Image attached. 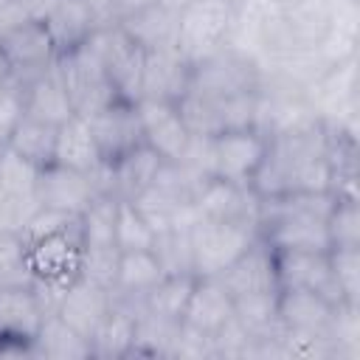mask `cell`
I'll return each instance as SVG.
<instances>
[{
    "label": "cell",
    "instance_id": "obj_1",
    "mask_svg": "<svg viewBox=\"0 0 360 360\" xmlns=\"http://www.w3.org/2000/svg\"><path fill=\"white\" fill-rule=\"evenodd\" d=\"M304 96L329 132L357 138V56L326 68L304 87Z\"/></svg>",
    "mask_w": 360,
    "mask_h": 360
},
{
    "label": "cell",
    "instance_id": "obj_2",
    "mask_svg": "<svg viewBox=\"0 0 360 360\" xmlns=\"http://www.w3.org/2000/svg\"><path fill=\"white\" fill-rule=\"evenodd\" d=\"M259 225L248 219H202L191 228L194 276H222L253 242Z\"/></svg>",
    "mask_w": 360,
    "mask_h": 360
},
{
    "label": "cell",
    "instance_id": "obj_3",
    "mask_svg": "<svg viewBox=\"0 0 360 360\" xmlns=\"http://www.w3.org/2000/svg\"><path fill=\"white\" fill-rule=\"evenodd\" d=\"M236 0H188L177 17L174 48L194 65L222 48H228V34L233 25Z\"/></svg>",
    "mask_w": 360,
    "mask_h": 360
},
{
    "label": "cell",
    "instance_id": "obj_4",
    "mask_svg": "<svg viewBox=\"0 0 360 360\" xmlns=\"http://www.w3.org/2000/svg\"><path fill=\"white\" fill-rule=\"evenodd\" d=\"M267 149L270 138L256 127L214 132V177L250 186Z\"/></svg>",
    "mask_w": 360,
    "mask_h": 360
},
{
    "label": "cell",
    "instance_id": "obj_5",
    "mask_svg": "<svg viewBox=\"0 0 360 360\" xmlns=\"http://www.w3.org/2000/svg\"><path fill=\"white\" fill-rule=\"evenodd\" d=\"M250 87H259V70L250 59L239 56L231 48H222L219 53L191 65L188 93H197L208 101H219L231 93L250 90Z\"/></svg>",
    "mask_w": 360,
    "mask_h": 360
},
{
    "label": "cell",
    "instance_id": "obj_6",
    "mask_svg": "<svg viewBox=\"0 0 360 360\" xmlns=\"http://www.w3.org/2000/svg\"><path fill=\"white\" fill-rule=\"evenodd\" d=\"M132 104H135L143 143L149 149H155L163 160H177L191 138L177 104L163 101V98H146V96L135 98Z\"/></svg>",
    "mask_w": 360,
    "mask_h": 360
},
{
    "label": "cell",
    "instance_id": "obj_7",
    "mask_svg": "<svg viewBox=\"0 0 360 360\" xmlns=\"http://www.w3.org/2000/svg\"><path fill=\"white\" fill-rule=\"evenodd\" d=\"M276 276L278 290H312L332 304H343L335 287L329 250H276Z\"/></svg>",
    "mask_w": 360,
    "mask_h": 360
},
{
    "label": "cell",
    "instance_id": "obj_8",
    "mask_svg": "<svg viewBox=\"0 0 360 360\" xmlns=\"http://www.w3.org/2000/svg\"><path fill=\"white\" fill-rule=\"evenodd\" d=\"M98 194L101 191H98L93 174H87V172H76V169H68L59 163H48L39 172L37 202L45 208H56V211L79 217Z\"/></svg>",
    "mask_w": 360,
    "mask_h": 360
},
{
    "label": "cell",
    "instance_id": "obj_9",
    "mask_svg": "<svg viewBox=\"0 0 360 360\" xmlns=\"http://www.w3.org/2000/svg\"><path fill=\"white\" fill-rule=\"evenodd\" d=\"M0 51L6 53L17 82H25V79L48 70L59 56L53 39H51V31L42 20H31L25 25L14 28L11 34H6L0 39Z\"/></svg>",
    "mask_w": 360,
    "mask_h": 360
},
{
    "label": "cell",
    "instance_id": "obj_10",
    "mask_svg": "<svg viewBox=\"0 0 360 360\" xmlns=\"http://www.w3.org/2000/svg\"><path fill=\"white\" fill-rule=\"evenodd\" d=\"M188 84H191V62L174 45L158 48V51H143L141 96L177 104L188 93Z\"/></svg>",
    "mask_w": 360,
    "mask_h": 360
},
{
    "label": "cell",
    "instance_id": "obj_11",
    "mask_svg": "<svg viewBox=\"0 0 360 360\" xmlns=\"http://www.w3.org/2000/svg\"><path fill=\"white\" fill-rule=\"evenodd\" d=\"M191 200L200 219H248L259 225V194L245 183L208 177Z\"/></svg>",
    "mask_w": 360,
    "mask_h": 360
},
{
    "label": "cell",
    "instance_id": "obj_12",
    "mask_svg": "<svg viewBox=\"0 0 360 360\" xmlns=\"http://www.w3.org/2000/svg\"><path fill=\"white\" fill-rule=\"evenodd\" d=\"M112 298H115L112 290H107V287H101V284H93V281L76 276V278L65 287V292H62V298H59V304H56L53 312H56L68 326H73L82 338L90 340V338L96 335L98 323L104 321V315L110 312Z\"/></svg>",
    "mask_w": 360,
    "mask_h": 360
},
{
    "label": "cell",
    "instance_id": "obj_13",
    "mask_svg": "<svg viewBox=\"0 0 360 360\" xmlns=\"http://www.w3.org/2000/svg\"><path fill=\"white\" fill-rule=\"evenodd\" d=\"M28 250H31V267L37 281L70 284L79 276V259H82L79 225L73 231H59V233L34 239L28 242Z\"/></svg>",
    "mask_w": 360,
    "mask_h": 360
},
{
    "label": "cell",
    "instance_id": "obj_14",
    "mask_svg": "<svg viewBox=\"0 0 360 360\" xmlns=\"http://www.w3.org/2000/svg\"><path fill=\"white\" fill-rule=\"evenodd\" d=\"M90 129L96 135V143L101 149V158L110 163L115 158H121L124 152L135 149L138 143H143V135H141V124H138V115H135V104L132 101H112L107 104L104 110L93 112L90 118Z\"/></svg>",
    "mask_w": 360,
    "mask_h": 360
},
{
    "label": "cell",
    "instance_id": "obj_15",
    "mask_svg": "<svg viewBox=\"0 0 360 360\" xmlns=\"http://www.w3.org/2000/svg\"><path fill=\"white\" fill-rule=\"evenodd\" d=\"M22 98H25V115L51 127H62L68 118L76 115L73 98L65 82L59 79V73L53 70V65L22 82Z\"/></svg>",
    "mask_w": 360,
    "mask_h": 360
},
{
    "label": "cell",
    "instance_id": "obj_16",
    "mask_svg": "<svg viewBox=\"0 0 360 360\" xmlns=\"http://www.w3.org/2000/svg\"><path fill=\"white\" fill-rule=\"evenodd\" d=\"M222 284L231 290V295H245V292H270L278 290V276H276V250L259 236L222 276Z\"/></svg>",
    "mask_w": 360,
    "mask_h": 360
},
{
    "label": "cell",
    "instance_id": "obj_17",
    "mask_svg": "<svg viewBox=\"0 0 360 360\" xmlns=\"http://www.w3.org/2000/svg\"><path fill=\"white\" fill-rule=\"evenodd\" d=\"M177 17L180 8L166 6V3H146L132 8L118 20L124 34L141 48V51H158L174 45L177 37Z\"/></svg>",
    "mask_w": 360,
    "mask_h": 360
},
{
    "label": "cell",
    "instance_id": "obj_18",
    "mask_svg": "<svg viewBox=\"0 0 360 360\" xmlns=\"http://www.w3.org/2000/svg\"><path fill=\"white\" fill-rule=\"evenodd\" d=\"M231 315H233V295L222 284V278L219 276H197L194 290L186 304V312H183V323H188L205 335H214Z\"/></svg>",
    "mask_w": 360,
    "mask_h": 360
},
{
    "label": "cell",
    "instance_id": "obj_19",
    "mask_svg": "<svg viewBox=\"0 0 360 360\" xmlns=\"http://www.w3.org/2000/svg\"><path fill=\"white\" fill-rule=\"evenodd\" d=\"M48 309L42 307L34 287L0 290V340L34 343Z\"/></svg>",
    "mask_w": 360,
    "mask_h": 360
},
{
    "label": "cell",
    "instance_id": "obj_20",
    "mask_svg": "<svg viewBox=\"0 0 360 360\" xmlns=\"http://www.w3.org/2000/svg\"><path fill=\"white\" fill-rule=\"evenodd\" d=\"M160 163H163V158L155 149H149L146 143H138L135 149L110 160L107 163L110 194L118 197V200H135L141 191H146L155 183V174H158Z\"/></svg>",
    "mask_w": 360,
    "mask_h": 360
},
{
    "label": "cell",
    "instance_id": "obj_21",
    "mask_svg": "<svg viewBox=\"0 0 360 360\" xmlns=\"http://www.w3.org/2000/svg\"><path fill=\"white\" fill-rule=\"evenodd\" d=\"M259 236L273 250H332L326 219L276 217L259 225Z\"/></svg>",
    "mask_w": 360,
    "mask_h": 360
},
{
    "label": "cell",
    "instance_id": "obj_22",
    "mask_svg": "<svg viewBox=\"0 0 360 360\" xmlns=\"http://www.w3.org/2000/svg\"><path fill=\"white\" fill-rule=\"evenodd\" d=\"M51 31V39L59 53L82 45L101 22L90 6V0H53L42 17Z\"/></svg>",
    "mask_w": 360,
    "mask_h": 360
},
{
    "label": "cell",
    "instance_id": "obj_23",
    "mask_svg": "<svg viewBox=\"0 0 360 360\" xmlns=\"http://www.w3.org/2000/svg\"><path fill=\"white\" fill-rule=\"evenodd\" d=\"M53 163L68 166V169H76V172H87V174H93L104 163L101 149L96 143V135L90 129V121L84 115L76 112L62 127H56Z\"/></svg>",
    "mask_w": 360,
    "mask_h": 360
},
{
    "label": "cell",
    "instance_id": "obj_24",
    "mask_svg": "<svg viewBox=\"0 0 360 360\" xmlns=\"http://www.w3.org/2000/svg\"><path fill=\"white\" fill-rule=\"evenodd\" d=\"M135 326H138V304L112 298L110 312L98 323L96 335L90 338L93 357H132L135 346Z\"/></svg>",
    "mask_w": 360,
    "mask_h": 360
},
{
    "label": "cell",
    "instance_id": "obj_25",
    "mask_svg": "<svg viewBox=\"0 0 360 360\" xmlns=\"http://www.w3.org/2000/svg\"><path fill=\"white\" fill-rule=\"evenodd\" d=\"M329 298L312 290H278V323L292 332H326L335 315Z\"/></svg>",
    "mask_w": 360,
    "mask_h": 360
},
{
    "label": "cell",
    "instance_id": "obj_26",
    "mask_svg": "<svg viewBox=\"0 0 360 360\" xmlns=\"http://www.w3.org/2000/svg\"><path fill=\"white\" fill-rule=\"evenodd\" d=\"M166 276L155 250H127L118 256V273L112 284V295L141 304V298Z\"/></svg>",
    "mask_w": 360,
    "mask_h": 360
},
{
    "label": "cell",
    "instance_id": "obj_27",
    "mask_svg": "<svg viewBox=\"0 0 360 360\" xmlns=\"http://www.w3.org/2000/svg\"><path fill=\"white\" fill-rule=\"evenodd\" d=\"M34 354L37 357H53V360H82L93 357L90 340L82 338L73 326H68L56 312H48L39 332L34 335Z\"/></svg>",
    "mask_w": 360,
    "mask_h": 360
},
{
    "label": "cell",
    "instance_id": "obj_28",
    "mask_svg": "<svg viewBox=\"0 0 360 360\" xmlns=\"http://www.w3.org/2000/svg\"><path fill=\"white\" fill-rule=\"evenodd\" d=\"M194 281L197 276L194 273H166L143 298H141V309L152 312V315H160V318H169V321H183V312H186V304H188V295L194 290Z\"/></svg>",
    "mask_w": 360,
    "mask_h": 360
},
{
    "label": "cell",
    "instance_id": "obj_29",
    "mask_svg": "<svg viewBox=\"0 0 360 360\" xmlns=\"http://www.w3.org/2000/svg\"><path fill=\"white\" fill-rule=\"evenodd\" d=\"M233 315L239 318V323L253 338H264V335L281 332V323H278V290L233 295Z\"/></svg>",
    "mask_w": 360,
    "mask_h": 360
},
{
    "label": "cell",
    "instance_id": "obj_30",
    "mask_svg": "<svg viewBox=\"0 0 360 360\" xmlns=\"http://www.w3.org/2000/svg\"><path fill=\"white\" fill-rule=\"evenodd\" d=\"M115 208L118 197L98 194L82 214H79V242L84 248H115Z\"/></svg>",
    "mask_w": 360,
    "mask_h": 360
},
{
    "label": "cell",
    "instance_id": "obj_31",
    "mask_svg": "<svg viewBox=\"0 0 360 360\" xmlns=\"http://www.w3.org/2000/svg\"><path fill=\"white\" fill-rule=\"evenodd\" d=\"M53 143H56V127L25 115L17 124V129L11 132L6 146L14 149L17 155L28 158L37 166H48V163H53Z\"/></svg>",
    "mask_w": 360,
    "mask_h": 360
},
{
    "label": "cell",
    "instance_id": "obj_32",
    "mask_svg": "<svg viewBox=\"0 0 360 360\" xmlns=\"http://www.w3.org/2000/svg\"><path fill=\"white\" fill-rule=\"evenodd\" d=\"M180 321H169L160 315H152L138 307V326H135V346L132 354H149V357H172L174 338H177Z\"/></svg>",
    "mask_w": 360,
    "mask_h": 360
},
{
    "label": "cell",
    "instance_id": "obj_33",
    "mask_svg": "<svg viewBox=\"0 0 360 360\" xmlns=\"http://www.w3.org/2000/svg\"><path fill=\"white\" fill-rule=\"evenodd\" d=\"M34 281L28 242L20 233H0V290L34 287Z\"/></svg>",
    "mask_w": 360,
    "mask_h": 360
},
{
    "label": "cell",
    "instance_id": "obj_34",
    "mask_svg": "<svg viewBox=\"0 0 360 360\" xmlns=\"http://www.w3.org/2000/svg\"><path fill=\"white\" fill-rule=\"evenodd\" d=\"M115 248L121 253L155 248L152 225L143 219V214L129 200H118V208H115Z\"/></svg>",
    "mask_w": 360,
    "mask_h": 360
},
{
    "label": "cell",
    "instance_id": "obj_35",
    "mask_svg": "<svg viewBox=\"0 0 360 360\" xmlns=\"http://www.w3.org/2000/svg\"><path fill=\"white\" fill-rule=\"evenodd\" d=\"M42 166L31 163L28 158L17 155L14 149L0 152V188L8 197H37V183H39Z\"/></svg>",
    "mask_w": 360,
    "mask_h": 360
},
{
    "label": "cell",
    "instance_id": "obj_36",
    "mask_svg": "<svg viewBox=\"0 0 360 360\" xmlns=\"http://www.w3.org/2000/svg\"><path fill=\"white\" fill-rule=\"evenodd\" d=\"M329 262L340 301L360 304V248H332Z\"/></svg>",
    "mask_w": 360,
    "mask_h": 360
},
{
    "label": "cell",
    "instance_id": "obj_37",
    "mask_svg": "<svg viewBox=\"0 0 360 360\" xmlns=\"http://www.w3.org/2000/svg\"><path fill=\"white\" fill-rule=\"evenodd\" d=\"M332 248H360V202L338 197L329 219H326Z\"/></svg>",
    "mask_w": 360,
    "mask_h": 360
},
{
    "label": "cell",
    "instance_id": "obj_38",
    "mask_svg": "<svg viewBox=\"0 0 360 360\" xmlns=\"http://www.w3.org/2000/svg\"><path fill=\"white\" fill-rule=\"evenodd\" d=\"M152 250L160 259L166 273H194L191 270V233L188 231L158 233Z\"/></svg>",
    "mask_w": 360,
    "mask_h": 360
},
{
    "label": "cell",
    "instance_id": "obj_39",
    "mask_svg": "<svg viewBox=\"0 0 360 360\" xmlns=\"http://www.w3.org/2000/svg\"><path fill=\"white\" fill-rule=\"evenodd\" d=\"M118 256L121 250L107 245V248H84L82 245V259H79V276L112 290L115 273H118Z\"/></svg>",
    "mask_w": 360,
    "mask_h": 360
},
{
    "label": "cell",
    "instance_id": "obj_40",
    "mask_svg": "<svg viewBox=\"0 0 360 360\" xmlns=\"http://www.w3.org/2000/svg\"><path fill=\"white\" fill-rule=\"evenodd\" d=\"M76 225H79V217L39 205V208L28 217V222L22 225L20 236H22L25 242H34V239H42V236H51V233H59V231H73Z\"/></svg>",
    "mask_w": 360,
    "mask_h": 360
},
{
    "label": "cell",
    "instance_id": "obj_41",
    "mask_svg": "<svg viewBox=\"0 0 360 360\" xmlns=\"http://www.w3.org/2000/svg\"><path fill=\"white\" fill-rule=\"evenodd\" d=\"M51 3L53 0H0V39L31 20H42Z\"/></svg>",
    "mask_w": 360,
    "mask_h": 360
},
{
    "label": "cell",
    "instance_id": "obj_42",
    "mask_svg": "<svg viewBox=\"0 0 360 360\" xmlns=\"http://www.w3.org/2000/svg\"><path fill=\"white\" fill-rule=\"evenodd\" d=\"M25 118V98H22V82L11 79L0 90V146L8 143L17 124Z\"/></svg>",
    "mask_w": 360,
    "mask_h": 360
},
{
    "label": "cell",
    "instance_id": "obj_43",
    "mask_svg": "<svg viewBox=\"0 0 360 360\" xmlns=\"http://www.w3.org/2000/svg\"><path fill=\"white\" fill-rule=\"evenodd\" d=\"M14 79V70H11V65H8V59H6V53L0 51V90L8 84Z\"/></svg>",
    "mask_w": 360,
    "mask_h": 360
},
{
    "label": "cell",
    "instance_id": "obj_44",
    "mask_svg": "<svg viewBox=\"0 0 360 360\" xmlns=\"http://www.w3.org/2000/svg\"><path fill=\"white\" fill-rule=\"evenodd\" d=\"M143 3H166V6H174V8H183L188 0H143Z\"/></svg>",
    "mask_w": 360,
    "mask_h": 360
},
{
    "label": "cell",
    "instance_id": "obj_45",
    "mask_svg": "<svg viewBox=\"0 0 360 360\" xmlns=\"http://www.w3.org/2000/svg\"><path fill=\"white\" fill-rule=\"evenodd\" d=\"M3 149H6V146H0V152H3Z\"/></svg>",
    "mask_w": 360,
    "mask_h": 360
}]
</instances>
